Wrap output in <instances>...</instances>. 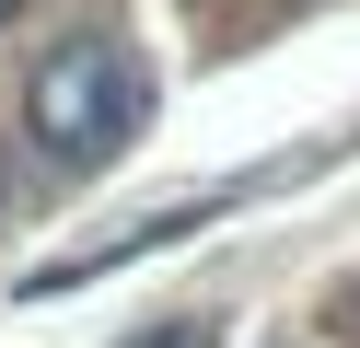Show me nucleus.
Listing matches in <instances>:
<instances>
[{"mask_svg":"<svg viewBox=\"0 0 360 348\" xmlns=\"http://www.w3.org/2000/svg\"><path fill=\"white\" fill-rule=\"evenodd\" d=\"M12 12H24V0H0V23H12Z\"/></svg>","mask_w":360,"mask_h":348,"instance_id":"3","label":"nucleus"},{"mask_svg":"<svg viewBox=\"0 0 360 348\" xmlns=\"http://www.w3.org/2000/svg\"><path fill=\"white\" fill-rule=\"evenodd\" d=\"M140 128H151V70H140V46L70 35V46L35 58V82H24V139H35L47 174H105Z\"/></svg>","mask_w":360,"mask_h":348,"instance_id":"1","label":"nucleus"},{"mask_svg":"<svg viewBox=\"0 0 360 348\" xmlns=\"http://www.w3.org/2000/svg\"><path fill=\"white\" fill-rule=\"evenodd\" d=\"M12 186H24V174H12V151H0V209H12Z\"/></svg>","mask_w":360,"mask_h":348,"instance_id":"2","label":"nucleus"}]
</instances>
